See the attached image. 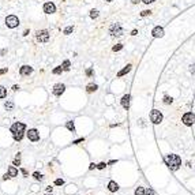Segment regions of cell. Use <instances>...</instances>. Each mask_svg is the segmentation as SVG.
I'll use <instances>...</instances> for the list:
<instances>
[{
  "mask_svg": "<svg viewBox=\"0 0 195 195\" xmlns=\"http://www.w3.org/2000/svg\"><path fill=\"white\" fill-rule=\"evenodd\" d=\"M165 164L168 165V168L171 171H177L180 168V165H181V160L176 154H168L165 157Z\"/></svg>",
  "mask_w": 195,
  "mask_h": 195,
  "instance_id": "6da1fadb",
  "label": "cell"
},
{
  "mask_svg": "<svg viewBox=\"0 0 195 195\" xmlns=\"http://www.w3.org/2000/svg\"><path fill=\"white\" fill-rule=\"evenodd\" d=\"M109 34L112 37H120L123 36V27L120 23H112L109 26Z\"/></svg>",
  "mask_w": 195,
  "mask_h": 195,
  "instance_id": "7a4b0ae2",
  "label": "cell"
},
{
  "mask_svg": "<svg viewBox=\"0 0 195 195\" xmlns=\"http://www.w3.org/2000/svg\"><path fill=\"white\" fill-rule=\"evenodd\" d=\"M162 119H164V116H162V113L160 112L158 109H153L150 112V120H152L153 124H160L162 122Z\"/></svg>",
  "mask_w": 195,
  "mask_h": 195,
  "instance_id": "3957f363",
  "label": "cell"
},
{
  "mask_svg": "<svg viewBox=\"0 0 195 195\" xmlns=\"http://www.w3.org/2000/svg\"><path fill=\"white\" fill-rule=\"evenodd\" d=\"M181 122H183V124H184V126L191 127V126L195 123V113H192V112L184 113V115H183V118H181Z\"/></svg>",
  "mask_w": 195,
  "mask_h": 195,
  "instance_id": "277c9868",
  "label": "cell"
},
{
  "mask_svg": "<svg viewBox=\"0 0 195 195\" xmlns=\"http://www.w3.org/2000/svg\"><path fill=\"white\" fill-rule=\"evenodd\" d=\"M36 38L38 42H48L49 41V31L46 30V29L38 30L36 33Z\"/></svg>",
  "mask_w": 195,
  "mask_h": 195,
  "instance_id": "5b68a950",
  "label": "cell"
},
{
  "mask_svg": "<svg viewBox=\"0 0 195 195\" xmlns=\"http://www.w3.org/2000/svg\"><path fill=\"white\" fill-rule=\"evenodd\" d=\"M4 22H5V25H7V27H10V29H14L16 26H19V19H18V16H15V15L5 16Z\"/></svg>",
  "mask_w": 195,
  "mask_h": 195,
  "instance_id": "8992f818",
  "label": "cell"
},
{
  "mask_svg": "<svg viewBox=\"0 0 195 195\" xmlns=\"http://www.w3.org/2000/svg\"><path fill=\"white\" fill-rule=\"evenodd\" d=\"M11 132L15 134V132H25L26 130V124L25 123H21V122H15V123L11 126Z\"/></svg>",
  "mask_w": 195,
  "mask_h": 195,
  "instance_id": "52a82bcc",
  "label": "cell"
},
{
  "mask_svg": "<svg viewBox=\"0 0 195 195\" xmlns=\"http://www.w3.org/2000/svg\"><path fill=\"white\" fill-rule=\"evenodd\" d=\"M26 137H27V139H29V141H31V142H37V141H40V132H38L36 128H30V130H29V131H27V134H26Z\"/></svg>",
  "mask_w": 195,
  "mask_h": 195,
  "instance_id": "ba28073f",
  "label": "cell"
},
{
  "mask_svg": "<svg viewBox=\"0 0 195 195\" xmlns=\"http://www.w3.org/2000/svg\"><path fill=\"white\" fill-rule=\"evenodd\" d=\"M64 92H66V85H63V83H56L53 86V89H52L53 96H56V97H60Z\"/></svg>",
  "mask_w": 195,
  "mask_h": 195,
  "instance_id": "9c48e42d",
  "label": "cell"
},
{
  "mask_svg": "<svg viewBox=\"0 0 195 195\" xmlns=\"http://www.w3.org/2000/svg\"><path fill=\"white\" fill-rule=\"evenodd\" d=\"M44 12L45 14H55L56 12V5L53 4L52 1H46L44 4Z\"/></svg>",
  "mask_w": 195,
  "mask_h": 195,
  "instance_id": "30bf717a",
  "label": "cell"
},
{
  "mask_svg": "<svg viewBox=\"0 0 195 195\" xmlns=\"http://www.w3.org/2000/svg\"><path fill=\"white\" fill-rule=\"evenodd\" d=\"M152 36L154 38H161V37L164 36V27L162 26H156L153 30H152Z\"/></svg>",
  "mask_w": 195,
  "mask_h": 195,
  "instance_id": "8fae6325",
  "label": "cell"
},
{
  "mask_svg": "<svg viewBox=\"0 0 195 195\" xmlns=\"http://www.w3.org/2000/svg\"><path fill=\"white\" fill-rule=\"evenodd\" d=\"M19 74H21L22 77H29L30 74H33V67L30 66H22L19 68Z\"/></svg>",
  "mask_w": 195,
  "mask_h": 195,
  "instance_id": "7c38bea8",
  "label": "cell"
},
{
  "mask_svg": "<svg viewBox=\"0 0 195 195\" xmlns=\"http://www.w3.org/2000/svg\"><path fill=\"white\" fill-rule=\"evenodd\" d=\"M130 100H131V96L130 94H124L122 100H120V103H122V107L124 109H128L130 108Z\"/></svg>",
  "mask_w": 195,
  "mask_h": 195,
  "instance_id": "4fadbf2b",
  "label": "cell"
},
{
  "mask_svg": "<svg viewBox=\"0 0 195 195\" xmlns=\"http://www.w3.org/2000/svg\"><path fill=\"white\" fill-rule=\"evenodd\" d=\"M108 190L111 191V192H116V191L119 190V184L115 181V180H111L108 183Z\"/></svg>",
  "mask_w": 195,
  "mask_h": 195,
  "instance_id": "5bb4252c",
  "label": "cell"
},
{
  "mask_svg": "<svg viewBox=\"0 0 195 195\" xmlns=\"http://www.w3.org/2000/svg\"><path fill=\"white\" fill-rule=\"evenodd\" d=\"M131 70H132V66H131V64H127L123 70H120V71L118 72V77H123V75H126V74H128Z\"/></svg>",
  "mask_w": 195,
  "mask_h": 195,
  "instance_id": "9a60e30c",
  "label": "cell"
},
{
  "mask_svg": "<svg viewBox=\"0 0 195 195\" xmlns=\"http://www.w3.org/2000/svg\"><path fill=\"white\" fill-rule=\"evenodd\" d=\"M97 89H98V85H96V83H89L86 86V92L90 94V93L97 92Z\"/></svg>",
  "mask_w": 195,
  "mask_h": 195,
  "instance_id": "2e32d148",
  "label": "cell"
},
{
  "mask_svg": "<svg viewBox=\"0 0 195 195\" xmlns=\"http://www.w3.org/2000/svg\"><path fill=\"white\" fill-rule=\"evenodd\" d=\"M8 175H10L11 177H15V176H18V169H16L14 165L8 166Z\"/></svg>",
  "mask_w": 195,
  "mask_h": 195,
  "instance_id": "e0dca14e",
  "label": "cell"
},
{
  "mask_svg": "<svg viewBox=\"0 0 195 195\" xmlns=\"http://www.w3.org/2000/svg\"><path fill=\"white\" fill-rule=\"evenodd\" d=\"M66 128L68 131H71V132H75V126H74V122L72 120H68L66 123Z\"/></svg>",
  "mask_w": 195,
  "mask_h": 195,
  "instance_id": "ac0fdd59",
  "label": "cell"
},
{
  "mask_svg": "<svg viewBox=\"0 0 195 195\" xmlns=\"http://www.w3.org/2000/svg\"><path fill=\"white\" fill-rule=\"evenodd\" d=\"M62 67L64 71H70V68H71V62L70 60H64V62L62 63Z\"/></svg>",
  "mask_w": 195,
  "mask_h": 195,
  "instance_id": "d6986e66",
  "label": "cell"
},
{
  "mask_svg": "<svg viewBox=\"0 0 195 195\" xmlns=\"http://www.w3.org/2000/svg\"><path fill=\"white\" fill-rule=\"evenodd\" d=\"M23 135H25L23 132H15V134H12V138H14V141H16V142H19V141H22V138H23Z\"/></svg>",
  "mask_w": 195,
  "mask_h": 195,
  "instance_id": "ffe728a7",
  "label": "cell"
},
{
  "mask_svg": "<svg viewBox=\"0 0 195 195\" xmlns=\"http://www.w3.org/2000/svg\"><path fill=\"white\" fill-rule=\"evenodd\" d=\"M4 108H5V111H12V109H14V103H12V101H5Z\"/></svg>",
  "mask_w": 195,
  "mask_h": 195,
  "instance_id": "44dd1931",
  "label": "cell"
},
{
  "mask_svg": "<svg viewBox=\"0 0 195 195\" xmlns=\"http://www.w3.org/2000/svg\"><path fill=\"white\" fill-rule=\"evenodd\" d=\"M7 97V89L4 86H0V100Z\"/></svg>",
  "mask_w": 195,
  "mask_h": 195,
  "instance_id": "7402d4cb",
  "label": "cell"
},
{
  "mask_svg": "<svg viewBox=\"0 0 195 195\" xmlns=\"http://www.w3.org/2000/svg\"><path fill=\"white\" fill-rule=\"evenodd\" d=\"M63 71H64V70H63V67L62 66H57L56 68H53V70H52V74H55V75H60Z\"/></svg>",
  "mask_w": 195,
  "mask_h": 195,
  "instance_id": "603a6c76",
  "label": "cell"
},
{
  "mask_svg": "<svg viewBox=\"0 0 195 195\" xmlns=\"http://www.w3.org/2000/svg\"><path fill=\"white\" fill-rule=\"evenodd\" d=\"M12 165H14V166H18V165H21V153H16L15 160H14Z\"/></svg>",
  "mask_w": 195,
  "mask_h": 195,
  "instance_id": "cb8c5ba5",
  "label": "cell"
},
{
  "mask_svg": "<svg viewBox=\"0 0 195 195\" xmlns=\"http://www.w3.org/2000/svg\"><path fill=\"white\" fill-rule=\"evenodd\" d=\"M33 177H34L37 181H42V180H44V175H41L40 172H34V173H33Z\"/></svg>",
  "mask_w": 195,
  "mask_h": 195,
  "instance_id": "d4e9b609",
  "label": "cell"
},
{
  "mask_svg": "<svg viewBox=\"0 0 195 195\" xmlns=\"http://www.w3.org/2000/svg\"><path fill=\"white\" fill-rule=\"evenodd\" d=\"M162 103H164L165 105H169V104L173 103V98L169 97V96H164V100H162Z\"/></svg>",
  "mask_w": 195,
  "mask_h": 195,
  "instance_id": "484cf974",
  "label": "cell"
},
{
  "mask_svg": "<svg viewBox=\"0 0 195 195\" xmlns=\"http://www.w3.org/2000/svg\"><path fill=\"white\" fill-rule=\"evenodd\" d=\"M72 31H74V26H67L66 29L63 30V34H66V36H68V34H71Z\"/></svg>",
  "mask_w": 195,
  "mask_h": 195,
  "instance_id": "4316f807",
  "label": "cell"
},
{
  "mask_svg": "<svg viewBox=\"0 0 195 195\" xmlns=\"http://www.w3.org/2000/svg\"><path fill=\"white\" fill-rule=\"evenodd\" d=\"M135 195H145L146 194V190H145L143 187H138L137 190H135V192H134Z\"/></svg>",
  "mask_w": 195,
  "mask_h": 195,
  "instance_id": "83f0119b",
  "label": "cell"
},
{
  "mask_svg": "<svg viewBox=\"0 0 195 195\" xmlns=\"http://www.w3.org/2000/svg\"><path fill=\"white\" fill-rule=\"evenodd\" d=\"M98 15H100V12H98L97 10H92V11H90V18H92V19L98 18Z\"/></svg>",
  "mask_w": 195,
  "mask_h": 195,
  "instance_id": "f1b7e54d",
  "label": "cell"
},
{
  "mask_svg": "<svg viewBox=\"0 0 195 195\" xmlns=\"http://www.w3.org/2000/svg\"><path fill=\"white\" fill-rule=\"evenodd\" d=\"M122 49H123V44H118V45H115L112 48L113 52H119V51H122Z\"/></svg>",
  "mask_w": 195,
  "mask_h": 195,
  "instance_id": "f546056e",
  "label": "cell"
},
{
  "mask_svg": "<svg viewBox=\"0 0 195 195\" xmlns=\"http://www.w3.org/2000/svg\"><path fill=\"white\" fill-rule=\"evenodd\" d=\"M147 15H152V11L150 10H143L141 12V16H142V18H143V16H147Z\"/></svg>",
  "mask_w": 195,
  "mask_h": 195,
  "instance_id": "4dcf8cb0",
  "label": "cell"
},
{
  "mask_svg": "<svg viewBox=\"0 0 195 195\" xmlns=\"http://www.w3.org/2000/svg\"><path fill=\"white\" fill-rule=\"evenodd\" d=\"M64 184V180L63 179H56L55 180V185H63Z\"/></svg>",
  "mask_w": 195,
  "mask_h": 195,
  "instance_id": "1f68e13d",
  "label": "cell"
},
{
  "mask_svg": "<svg viewBox=\"0 0 195 195\" xmlns=\"http://www.w3.org/2000/svg\"><path fill=\"white\" fill-rule=\"evenodd\" d=\"M105 166H107L105 162H100V164H97V169H105Z\"/></svg>",
  "mask_w": 195,
  "mask_h": 195,
  "instance_id": "d6a6232c",
  "label": "cell"
},
{
  "mask_svg": "<svg viewBox=\"0 0 195 195\" xmlns=\"http://www.w3.org/2000/svg\"><path fill=\"white\" fill-rule=\"evenodd\" d=\"M145 195H154V190L153 188H147V190H146V194Z\"/></svg>",
  "mask_w": 195,
  "mask_h": 195,
  "instance_id": "836d02e7",
  "label": "cell"
},
{
  "mask_svg": "<svg viewBox=\"0 0 195 195\" xmlns=\"http://www.w3.org/2000/svg\"><path fill=\"white\" fill-rule=\"evenodd\" d=\"M86 75H87V77H92V75H93V68H87V70H86Z\"/></svg>",
  "mask_w": 195,
  "mask_h": 195,
  "instance_id": "e575fe53",
  "label": "cell"
},
{
  "mask_svg": "<svg viewBox=\"0 0 195 195\" xmlns=\"http://www.w3.org/2000/svg\"><path fill=\"white\" fill-rule=\"evenodd\" d=\"M190 71H191V74H192V75H195V63L190 66Z\"/></svg>",
  "mask_w": 195,
  "mask_h": 195,
  "instance_id": "d590c367",
  "label": "cell"
},
{
  "mask_svg": "<svg viewBox=\"0 0 195 195\" xmlns=\"http://www.w3.org/2000/svg\"><path fill=\"white\" fill-rule=\"evenodd\" d=\"M83 141H85V138H79V139H77V141H74L72 143H74V145H78V143H81V142H83Z\"/></svg>",
  "mask_w": 195,
  "mask_h": 195,
  "instance_id": "8d00e7d4",
  "label": "cell"
},
{
  "mask_svg": "<svg viewBox=\"0 0 195 195\" xmlns=\"http://www.w3.org/2000/svg\"><path fill=\"white\" fill-rule=\"evenodd\" d=\"M21 172H22V175H23L25 177H27V176H29V173H27V171H26L25 168H22V169H21Z\"/></svg>",
  "mask_w": 195,
  "mask_h": 195,
  "instance_id": "74e56055",
  "label": "cell"
},
{
  "mask_svg": "<svg viewBox=\"0 0 195 195\" xmlns=\"http://www.w3.org/2000/svg\"><path fill=\"white\" fill-rule=\"evenodd\" d=\"M154 1H156V0H142V3H145V4H152Z\"/></svg>",
  "mask_w": 195,
  "mask_h": 195,
  "instance_id": "f35d334b",
  "label": "cell"
},
{
  "mask_svg": "<svg viewBox=\"0 0 195 195\" xmlns=\"http://www.w3.org/2000/svg\"><path fill=\"white\" fill-rule=\"evenodd\" d=\"M94 168H97V164H94V162H92V164L89 165V169H90V171H93Z\"/></svg>",
  "mask_w": 195,
  "mask_h": 195,
  "instance_id": "ab89813d",
  "label": "cell"
},
{
  "mask_svg": "<svg viewBox=\"0 0 195 195\" xmlns=\"http://www.w3.org/2000/svg\"><path fill=\"white\" fill-rule=\"evenodd\" d=\"M7 71H8V70H7V67H5V68H1V70H0V75H3V74H5Z\"/></svg>",
  "mask_w": 195,
  "mask_h": 195,
  "instance_id": "60d3db41",
  "label": "cell"
},
{
  "mask_svg": "<svg viewBox=\"0 0 195 195\" xmlns=\"http://www.w3.org/2000/svg\"><path fill=\"white\" fill-rule=\"evenodd\" d=\"M8 179H11V176L8 173H5L4 176H3V180H8Z\"/></svg>",
  "mask_w": 195,
  "mask_h": 195,
  "instance_id": "b9f144b4",
  "label": "cell"
},
{
  "mask_svg": "<svg viewBox=\"0 0 195 195\" xmlns=\"http://www.w3.org/2000/svg\"><path fill=\"white\" fill-rule=\"evenodd\" d=\"M141 1H142V0H131V3H132V4H139Z\"/></svg>",
  "mask_w": 195,
  "mask_h": 195,
  "instance_id": "7bdbcfd3",
  "label": "cell"
},
{
  "mask_svg": "<svg viewBox=\"0 0 195 195\" xmlns=\"http://www.w3.org/2000/svg\"><path fill=\"white\" fill-rule=\"evenodd\" d=\"M52 190H53V187H51V185L46 187V192H52Z\"/></svg>",
  "mask_w": 195,
  "mask_h": 195,
  "instance_id": "ee69618b",
  "label": "cell"
},
{
  "mask_svg": "<svg viewBox=\"0 0 195 195\" xmlns=\"http://www.w3.org/2000/svg\"><path fill=\"white\" fill-rule=\"evenodd\" d=\"M11 89H12V90H14V92H16V90H18V89H19V86H18V85H14V86L11 87Z\"/></svg>",
  "mask_w": 195,
  "mask_h": 195,
  "instance_id": "f6af8a7d",
  "label": "cell"
},
{
  "mask_svg": "<svg viewBox=\"0 0 195 195\" xmlns=\"http://www.w3.org/2000/svg\"><path fill=\"white\" fill-rule=\"evenodd\" d=\"M137 34H138V30H135V29H134V30L131 31V36H137Z\"/></svg>",
  "mask_w": 195,
  "mask_h": 195,
  "instance_id": "bcb514c9",
  "label": "cell"
},
{
  "mask_svg": "<svg viewBox=\"0 0 195 195\" xmlns=\"http://www.w3.org/2000/svg\"><path fill=\"white\" fill-rule=\"evenodd\" d=\"M29 33H30V30H29V29H26V30L23 31V36H27V34H29Z\"/></svg>",
  "mask_w": 195,
  "mask_h": 195,
  "instance_id": "7dc6e473",
  "label": "cell"
},
{
  "mask_svg": "<svg viewBox=\"0 0 195 195\" xmlns=\"http://www.w3.org/2000/svg\"><path fill=\"white\" fill-rule=\"evenodd\" d=\"M5 53H7V49H1L0 51V55H5Z\"/></svg>",
  "mask_w": 195,
  "mask_h": 195,
  "instance_id": "c3c4849f",
  "label": "cell"
},
{
  "mask_svg": "<svg viewBox=\"0 0 195 195\" xmlns=\"http://www.w3.org/2000/svg\"><path fill=\"white\" fill-rule=\"evenodd\" d=\"M104 1H107V3H109V1H112V0H104Z\"/></svg>",
  "mask_w": 195,
  "mask_h": 195,
  "instance_id": "681fc988",
  "label": "cell"
},
{
  "mask_svg": "<svg viewBox=\"0 0 195 195\" xmlns=\"http://www.w3.org/2000/svg\"><path fill=\"white\" fill-rule=\"evenodd\" d=\"M45 195H49V194H45ZM51 195H52V194H51Z\"/></svg>",
  "mask_w": 195,
  "mask_h": 195,
  "instance_id": "f907efd6",
  "label": "cell"
}]
</instances>
